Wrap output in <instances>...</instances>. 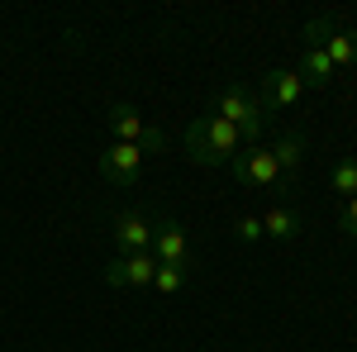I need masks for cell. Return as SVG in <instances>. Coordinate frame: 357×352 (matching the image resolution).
Instances as JSON below:
<instances>
[{
	"mask_svg": "<svg viewBox=\"0 0 357 352\" xmlns=\"http://www.w3.org/2000/svg\"><path fill=\"white\" fill-rule=\"evenodd\" d=\"M272 158H276V167H281V176L291 181V176L301 171V162H305V138L301 134H281L272 143Z\"/></svg>",
	"mask_w": 357,
	"mask_h": 352,
	"instance_id": "13",
	"label": "cell"
},
{
	"mask_svg": "<svg viewBox=\"0 0 357 352\" xmlns=\"http://www.w3.org/2000/svg\"><path fill=\"white\" fill-rule=\"evenodd\" d=\"M153 257H158V267L191 271V243H186V229L176 219H153Z\"/></svg>",
	"mask_w": 357,
	"mask_h": 352,
	"instance_id": "6",
	"label": "cell"
},
{
	"mask_svg": "<svg viewBox=\"0 0 357 352\" xmlns=\"http://www.w3.org/2000/svg\"><path fill=\"white\" fill-rule=\"evenodd\" d=\"M100 176L114 181V186H138V176H143V148H134V143H110L100 153Z\"/></svg>",
	"mask_w": 357,
	"mask_h": 352,
	"instance_id": "7",
	"label": "cell"
},
{
	"mask_svg": "<svg viewBox=\"0 0 357 352\" xmlns=\"http://www.w3.org/2000/svg\"><path fill=\"white\" fill-rule=\"evenodd\" d=\"M238 148H243L238 129L229 119H220V114H200V119H191V129H186V158L200 162V167H224Z\"/></svg>",
	"mask_w": 357,
	"mask_h": 352,
	"instance_id": "1",
	"label": "cell"
},
{
	"mask_svg": "<svg viewBox=\"0 0 357 352\" xmlns=\"http://www.w3.org/2000/svg\"><path fill=\"white\" fill-rule=\"evenodd\" d=\"M305 43H319L324 53H329L333 62V72L343 67H357V29H343V24H333L329 15H319V20H310L305 24Z\"/></svg>",
	"mask_w": 357,
	"mask_h": 352,
	"instance_id": "3",
	"label": "cell"
},
{
	"mask_svg": "<svg viewBox=\"0 0 357 352\" xmlns=\"http://www.w3.org/2000/svg\"><path fill=\"white\" fill-rule=\"evenodd\" d=\"M301 95H305V82H301V77H296L291 67H272V72L262 77V95H257V100H262V109H267V114H272V109H291Z\"/></svg>",
	"mask_w": 357,
	"mask_h": 352,
	"instance_id": "9",
	"label": "cell"
},
{
	"mask_svg": "<svg viewBox=\"0 0 357 352\" xmlns=\"http://www.w3.org/2000/svg\"><path fill=\"white\" fill-rule=\"evenodd\" d=\"M100 276H105V286H153L158 257L153 252H124V257H110V267Z\"/></svg>",
	"mask_w": 357,
	"mask_h": 352,
	"instance_id": "8",
	"label": "cell"
},
{
	"mask_svg": "<svg viewBox=\"0 0 357 352\" xmlns=\"http://www.w3.org/2000/svg\"><path fill=\"white\" fill-rule=\"evenodd\" d=\"M186 281H191V271H186V267H158V276H153V291H162V296H176Z\"/></svg>",
	"mask_w": 357,
	"mask_h": 352,
	"instance_id": "15",
	"label": "cell"
},
{
	"mask_svg": "<svg viewBox=\"0 0 357 352\" xmlns=\"http://www.w3.org/2000/svg\"><path fill=\"white\" fill-rule=\"evenodd\" d=\"M229 171H234V181L238 186H291L286 176H281V167H276L272 148H248V153H234L229 158Z\"/></svg>",
	"mask_w": 357,
	"mask_h": 352,
	"instance_id": "5",
	"label": "cell"
},
{
	"mask_svg": "<svg viewBox=\"0 0 357 352\" xmlns=\"http://www.w3.org/2000/svg\"><path fill=\"white\" fill-rule=\"evenodd\" d=\"M305 219L296 215V210H267L262 215V234L267 238H276V243H291V238H301Z\"/></svg>",
	"mask_w": 357,
	"mask_h": 352,
	"instance_id": "12",
	"label": "cell"
},
{
	"mask_svg": "<svg viewBox=\"0 0 357 352\" xmlns=\"http://www.w3.org/2000/svg\"><path fill=\"white\" fill-rule=\"evenodd\" d=\"M234 234H238L243 243H257V238H267V234H262V215H243V219H234Z\"/></svg>",
	"mask_w": 357,
	"mask_h": 352,
	"instance_id": "16",
	"label": "cell"
},
{
	"mask_svg": "<svg viewBox=\"0 0 357 352\" xmlns=\"http://www.w3.org/2000/svg\"><path fill=\"white\" fill-rule=\"evenodd\" d=\"M110 134H114V143H134L143 153H162L167 148V134L158 124H143V114L129 100H114L110 105Z\"/></svg>",
	"mask_w": 357,
	"mask_h": 352,
	"instance_id": "4",
	"label": "cell"
},
{
	"mask_svg": "<svg viewBox=\"0 0 357 352\" xmlns=\"http://www.w3.org/2000/svg\"><path fill=\"white\" fill-rule=\"evenodd\" d=\"M338 229L357 238V195H353V200H343V210H338Z\"/></svg>",
	"mask_w": 357,
	"mask_h": 352,
	"instance_id": "17",
	"label": "cell"
},
{
	"mask_svg": "<svg viewBox=\"0 0 357 352\" xmlns=\"http://www.w3.org/2000/svg\"><path fill=\"white\" fill-rule=\"evenodd\" d=\"M329 181H333V190H338L343 200H353V195H357V158H343V162H333Z\"/></svg>",
	"mask_w": 357,
	"mask_h": 352,
	"instance_id": "14",
	"label": "cell"
},
{
	"mask_svg": "<svg viewBox=\"0 0 357 352\" xmlns=\"http://www.w3.org/2000/svg\"><path fill=\"white\" fill-rule=\"evenodd\" d=\"M296 77H301L305 86H329V82H333V62H329V53H324L319 43H305Z\"/></svg>",
	"mask_w": 357,
	"mask_h": 352,
	"instance_id": "11",
	"label": "cell"
},
{
	"mask_svg": "<svg viewBox=\"0 0 357 352\" xmlns=\"http://www.w3.org/2000/svg\"><path fill=\"white\" fill-rule=\"evenodd\" d=\"M110 234L124 252H153V219L138 215V210H119L110 219Z\"/></svg>",
	"mask_w": 357,
	"mask_h": 352,
	"instance_id": "10",
	"label": "cell"
},
{
	"mask_svg": "<svg viewBox=\"0 0 357 352\" xmlns=\"http://www.w3.org/2000/svg\"><path fill=\"white\" fill-rule=\"evenodd\" d=\"M215 109H220V119H229L234 129H238V138H243L248 148H257V138H262V129L272 124V114L262 109V100L248 91V86H229V91H220V100H215Z\"/></svg>",
	"mask_w": 357,
	"mask_h": 352,
	"instance_id": "2",
	"label": "cell"
}]
</instances>
